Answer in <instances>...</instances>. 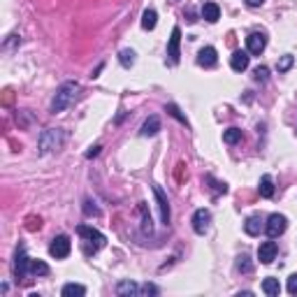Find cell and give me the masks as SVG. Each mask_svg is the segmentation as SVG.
<instances>
[{
  "instance_id": "18",
  "label": "cell",
  "mask_w": 297,
  "mask_h": 297,
  "mask_svg": "<svg viewBox=\"0 0 297 297\" xmlns=\"http://www.w3.org/2000/svg\"><path fill=\"white\" fill-rule=\"evenodd\" d=\"M258 191L263 198H272L274 195V179L270 174H263L260 176V183H258Z\"/></svg>"
},
{
  "instance_id": "33",
  "label": "cell",
  "mask_w": 297,
  "mask_h": 297,
  "mask_svg": "<svg viewBox=\"0 0 297 297\" xmlns=\"http://www.w3.org/2000/svg\"><path fill=\"white\" fill-rule=\"evenodd\" d=\"M142 292H146V295H158V288L146 283V286H142Z\"/></svg>"
},
{
  "instance_id": "35",
  "label": "cell",
  "mask_w": 297,
  "mask_h": 297,
  "mask_svg": "<svg viewBox=\"0 0 297 297\" xmlns=\"http://www.w3.org/2000/svg\"><path fill=\"white\" fill-rule=\"evenodd\" d=\"M263 3H265V0H246V5H248V7H260Z\"/></svg>"
},
{
  "instance_id": "9",
  "label": "cell",
  "mask_w": 297,
  "mask_h": 297,
  "mask_svg": "<svg viewBox=\"0 0 297 297\" xmlns=\"http://www.w3.org/2000/svg\"><path fill=\"white\" fill-rule=\"evenodd\" d=\"M198 65L200 67H216L218 65V51L214 49V47H204V49H200L198 54Z\"/></svg>"
},
{
  "instance_id": "4",
  "label": "cell",
  "mask_w": 297,
  "mask_h": 297,
  "mask_svg": "<svg viewBox=\"0 0 297 297\" xmlns=\"http://www.w3.org/2000/svg\"><path fill=\"white\" fill-rule=\"evenodd\" d=\"M70 251H72V242H70V237L67 235H58V237L51 239V244H49V255L51 258L63 260V258L70 255Z\"/></svg>"
},
{
  "instance_id": "12",
  "label": "cell",
  "mask_w": 297,
  "mask_h": 297,
  "mask_svg": "<svg viewBox=\"0 0 297 297\" xmlns=\"http://www.w3.org/2000/svg\"><path fill=\"white\" fill-rule=\"evenodd\" d=\"M28 255H26V248H19L17 251V258H14V274H17V279H23V276L28 274Z\"/></svg>"
},
{
  "instance_id": "30",
  "label": "cell",
  "mask_w": 297,
  "mask_h": 297,
  "mask_svg": "<svg viewBox=\"0 0 297 297\" xmlns=\"http://www.w3.org/2000/svg\"><path fill=\"white\" fill-rule=\"evenodd\" d=\"M204 181H211V183H214L216 193H228V186H226V183L216 181V179H214V176H211V174H207V176H204Z\"/></svg>"
},
{
  "instance_id": "26",
  "label": "cell",
  "mask_w": 297,
  "mask_h": 297,
  "mask_svg": "<svg viewBox=\"0 0 297 297\" xmlns=\"http://www.w3.org/2000/svg\"><path fill=\"white\" fill-rule=\"evenodd\" d=\"M237 270L244 272V274H248V272H253V265L248 263V255H239L237 258Z\"/></svg>"
},
{
  "instance_id": "3",
  "label": "cell",
  "mask_w": 297,
  "mask_h": 297,
  "mask_svg": "<svg viewBox=\"0 0 297 297\" xmlns=\"http://www.w3.org/2000/svg\"><path fill=\"white\" fill-rule=\"evenodd\" d=\"M179 61H181V28L174 26L172 28V38L167 42V63L179 65Z\"/></svg>"
},
{
  "instance_id": "22",
  "label": "cell",
  "mask_w": 297,
  "mask_h": 297,
  "mask_svg": "<svg viewBox=\"0 0 297 297\" xmlns=\"http://www.w3.org/2000/svg\"><path fill=\"white\" fill-rule=\"evenodd\" d=\"M156 23H158V14H156V10H146L142 14V28L144 30H154Z\"/></svg>"
},
{
  "instance_id": "28",
  "label": "cell",
  "mask_w": 297,
  "mask_h": 297,
  "mask_svg": "<svg viewBox=\"0 0 297 297\" xmlns=\"http://www.w3.org/2000/svg\"><path fill=\"white\" fill-rule=\"evenodd\" d=\"M267 75H270V70H267V67H255L253 70V79L255 82H267Z\"/></svg>"
},
{
  "instance_id": "8",
  "label": "cell",
  "mask_w": 297,
  "mask_h": 297,
  "mask_svg": "<svg viewBox=\"0 0 297 297\" xmlns=\"http://www.w3.org/2000/svg\"><path fill=\"white\" fill-rule=\"evenodd\" d=\"M209 223H211L209 209H198L193 214V230H195V235H204L209 230Z\"/></svg>"
},
{
  "instance_id": "34",
  "label": "cell",
  "mask_w": 297,
  "mask_h": 297,
  "mask_svg": "<svg viewBox=\"0 0 297 297\" xmlns=\"http://www.w3.org/2000/svg\"><path fill=\"white\" fill-rule=\"evenodd\" d=\"M100 144H95V146H91V151H86V158H93V156H98L100 154Z\"/></svg>"
},
{
  "instance_id": "21",
  "label": "cell",
  "mask_w": 297,
  "mask_h": 297,
  "mask_svg": "<svg viewBox=\"0 0 297 297\" xmlns=\"http://www.w3.org/2000/svg\"><path fill=\"white\" fill-rule=\"evenodd\" d=\"M61 292H63V297H84L86 295V288L82 283H65Z\"/></svg>"
},
{
  "instance_id": "7",
  "label": "cell",
  "mask_w": 297,
  "mask_h": 297,
  "mask_svg": "<svg viewBox=\"0 0 297 297\" xmlns=\"http://www.w3.org/2000/svg\"><path fill=\"white\" fill-rule=\"evenodd\" d=\"M154 195L158 200V211H160V223L163 226H170V202H167V195L160 186H154Z\"/></svg>"
},
{
  "instance_id": "6",
  "label": "cell",
  "mask_w": 297,
  "mask_h": 297,
  "mask_svg": "<svg viewBox=\"0 0 297 297\" xmlns=\"http://www.w3.org/2000/svg\"><path fill=\"white\" fill-rule=\"evenodd\" d=\"M77 235L79 237H84L86 242H91V244H95V246H105V242H107V237L102 235L100 230H95L93 226H79L77 228Z\"/></svg>"
},
{
  "instance_id": "17",
  "label": "cell",
  "mask_w": 297,
  "mask_h": 297,
  "mask_svg": "<svg viewBox=\"0 0 297 297\" xmlns=\"http://www.w3.org/2000/svg\"><path fill=\"white\" fill-rule=\"evenodd\" d=\"M28 274H33V276H47L49 274V265L42 263V260H28Z\"/></svg>"
},
{
  "instance_id": "15",
  "label": "cell",
  "mask_w": 297,
  "mask_h": 297,
  "mask_svg": "<svg viewBox=\"0 0 297 297\" xmlns=\"http://www.w3.org/2000/svg\"><path fill=\"white\" fill-rule=\"evenodd\" d=\"M158 130H160V119L158 116H148L146 121L142 123L139 135H142V137H154V135H158Z\"/></svg>"
},
{
  "instance_id": "16",
  "label": "cell",
  "mask_w": 297,
  "mask_h": 297,
  "mask_svg": "<svg viewBox=\"0 0 297 297\" xmlns=\"http://www.w3.org/2000/svg\"><path fill=\"white\" fill-rule=\"evenodd\" d=\"M202 19H207L209 23H216L220 19V7L216 3H204L202 7Z\"/></svg>"
},
{
  "instance_id": "14",
  "label": "cell",
  "mask_w": 297,
  "mask_h": 297,
  "mask_svg": "<svg viewBox=\"0 0 297 297\" xmlns=\"http://www.w3.org/2000/svg\"><path fill=\"white\" fill-rule=\"evenodd\" d=\"M139 292H142V288H139L135 281H119V283H116V295H121V297L139 295Z\"/></svg>"
},
{
  "instance_id": "31",
  "label": "cell",
  "mask_w": 297,
  "mask_h": 297,
  "mask_svg": "<svg viewBox=\"0 0 297 297\" xmlns=\"http://www.w3.org/2000/svg\"><path fill=\"white\" fill-rule=\"evenodd\" d=\"M288 292H290V295H297V274H292L290 279H288Z\"/></svg>"
},
{
  "instance_id": "11",
  "label": "cell",
  "mask_w": 297,
  "mask_h": 297,
  "mask_svg": "<svg viewBox=\"0 0 297 297\" xmlns=\"http://www.w3.org/2000/svg\"><path fill=\"white\" fill-rule=\"evenodd\" d=\"M274 258H276V244L274 242H263L260 244V248H258V260L263 265H270V263H274Z\"/></svg>"
},
{
  "instance_id": "13",
  "label": "cell",
  "mask_w": 297,
  "mask_h": 297,
  "mask_svg": "<svg viewBox=\"0 0 297 297\" xmlns=\"http://www.w3.org/2000/svg\"><path fill=\"white\" fill-rule=\"evenodd\" d=\"M248 63H251V56H248V51H235V54L230 56V67L235 72H244L248 67Z\"/></svg>"
},
{
  "instance_id": "25",
  "label": "cell",
  "mask_w": 297,
  "mask_h": 297,
  "mask_svg": "<svg viewBox=\"0 0 297 297\" xmlns=\"http://www.w3.org/2000/svg\"><path fill=\"white\" fill-rule=\"evenodd\" d=\"M292 63H295V58H292L290 54L281 56V58H279V63H276V70H279V72H288V70L292 67Z\"/></svg>"
},
{
  "instance_id": "24",
  "label": "cell",
  "mask_w": 297,
  "mask_h": 297,
  "mask_svg": "<svg viewBox=\"0 0 297 297\" xmlns=\"http://www.w3.org/2000/svg\"><path fill=\"white\" fill-rule=\"evenodd\" d=\"M223 142H226V144L242 142V130H239V128H228V130L223 132Z\"/></svg>"
},
{
  "instance_id": "5",
  "label": "cell",
  "mask_w": 297,
  "mask_h": 297,
  "mask_svg": "<svg viewBox=\"0 0 297 297\" xmlns=\"http://www.w3.org/2000/svg\"><path fill=\"white\" fill-rule=\"evenodd\" d=\"M286 228H288V218L283 214H272L270 218H267V223H265V232H267L270 239L281 237L283 232H286Z\"/></svg>"
},
{
  "instance_id": "29",
  "label": "cell",
  "mask_w": 297,
  "mask_h": 297,
  "mask_svg": "<svg viewBox=\"0 0 297 297\" xmlns=\"http://www.w3.org/2000/svg\"><path fill=\"white\" fill-rule=\"evenodd\" d=\"M84 214L86 216H100V209L91 202V200H86V202H84Z\"/></svg>"
},
{
  "instance_id": "20",
  "label": "cell",
  "mask_w": 297,
  "mask_h": 297,
  "mask_svg": "<svg viewBox=\"0 0 297 297\" xmlns=\"http://www.w3.org/2000/svg\"><path fill=\"white\" fill-rule=\"evenodd\" d=\"M263 218L260 216H251V218H246V223H244V230H246V235H251V237H255V235H260V230H263Z\"/></svg>"
},
{
  "instance_id": "2",
  "label": "cell",
  "mask_w": 297,
  "mask_h": 297,
  "mask_svg": "<svg viewBox=\"0 0 297 297\" xmlns=\"http://www.w3.org/2000/svg\"><path fill=\"white\" fill-rule=\"evenodd\" d=\"M65 142V132L61 128H49L40 135V144H38V151L40 154H51V151H58Z\"/></svg>"
},
{
  "instance_id": "27",
  "label": "cell",
  "mask_w": 297,
  "mask_h": 297,
  "mask_svg": "<svg viewBox=\"0 0 297 297\" xmlns=\"http://www.w3.org/2000/svg\"><path fill=\"white\" fill-rule=\"evenodd\" d=\"M165 112H170V114H172V116H174V119H179V121H181V123H183V126H188V121H186V116H183V114H181V112H179V107H176V105H167V107H165Z\"/></svg>"
},
{
  "instance_id": "19",
  "label": "cell",
  "mask_w": 297,
  "mask_h": 297,
  "mask_svg": "<svg viewBox=\"0 0 297 297\" xmlns=\"http://www.w3.org/2000/svg\"><path fill=\"white\" fill-rule=\"evenodd\" d=\"M263 292L267 297H279V292H281L279 279H274V276H267V279L263 281Z\"/></svg>"
},
{
  "instance_id": "23",
  "label": "cell",
  "mask_w": 297,
  "mask_h": 297,
  "mask_svg": "<svg viewBox=\"0 0 297 297\" xmlns=\"http://www.w3.org/2000/svg\"><path fill=\"white\" fill-rule=\"evenodd\" d=\"M135 56L137 54H135L132 49H121L119 51V63H121L123 67H132L135 65Z\"/></svg>"
},
{
  "instance_id": "32",
  "label": "cell",
  "mask_w": 297,
  "mask_h": 297,
  "mask_svg": "<svg viewBox=\"0 0 297 297\" xmlns=\"http://www.w3.org/2000/svg\"><path fill=\"white\" fill-rule=\"evenodd\" d=\"M40 226H42V220H40V218H35V216H30V218H28V230H38Z\"/></svg>"
},
{
  "instance_id": "10",
  "label": "cell",
  "mask_w": 297,
  "mask_h": 297,
  "mask_svg": "<svg viewBox=\"0 0 297 297\" xmlns=\"http://www.w3.org/2000/svg\"><path fill=\"white\" fill-rule=\"evenodd\" d=\"M246 47H248V54L260 56L265 51V47H267V38L263 33H251L246 38Z\"/></svg>"
},
{
  "instance_id": "1",
  "label": "cell",
  "mask_w": 297,
  "mask_h": 297,
  "mask_svg": "<svg viewBox=\"0 0 297 297\" xmlns=\"http://www.w3.org/2000/svg\"><path fill=\"white\" fill-rule=\"evenodd\" d=\"M77 91H79L77 82H65L63 84V86L56 91L54 100H51V114H61V112H65L67 107H70V102L75 100Z\"/></svg>"
}]
</instances>
